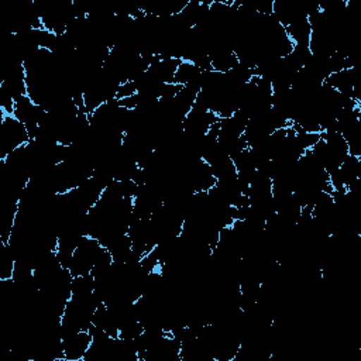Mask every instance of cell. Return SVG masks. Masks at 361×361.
I'll return each mask as SVG.
<instances>
[{
	"mask_svg": "<svg viewBox=\"0 0 361 361\" xmlns=\"http://www.w3.org/2000/svg\"><path fill=\"white\" fill-rule=\"evenodd\" d=\"M92 341L93 337L89 330H79L76 333L63 336L61 338V361H83Z\"/></svg>",
	"mask_w": 361,
	"mask_h": 361,
	"instance_id": "obj_1",
	"label": "cell"
}]
</instances>
